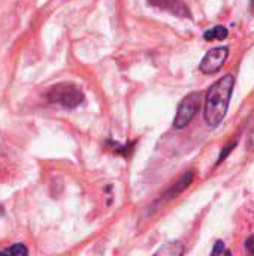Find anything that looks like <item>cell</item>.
I'll return each mask as SVG.
<instances>
[{"mask_svg": "<svg viewBox=\"0 0 254 256\" xmlns=\"http://www.w3.org/2000/svg\"><path fill=\"white\" fill-rule=\"evenodd\" d=\"M234 86H235V78L232 74H228L225 76H222L219 81H216L211 88L208 90L207 96H205V122L216 128L219 126L229 108V102H231V96L234 92Z\"/></svg>", "mask_w": 254, "mask_h": 256, "instance_id": "cell-1", "label": "cell"}, {"mask_svg": "<svg viewBox=\"0 0 254 256\" xmlns=\"http://www.w3.org/2000/svg\"><path fill=\"white\" fill-rule=\"evenodd\" d=\"M46 99L51 104H58L64 108H76L84 100V93L81 88L72 82H60L49 88Z\"/></svg>", "mask_w": 254, "mask_h": 256, "instance_id": "cell-2", "label": "cell"}, {"mask_svg": "<svg viewBox=\"0 0 254 256\" xmlns=\"http://www.w3.org/2000/svg\"><path fill=\"white\" fill-rule=\"evenodd\" d=\"M201 100H202V94L198 92L187 94L178 105V110L174 118V128L183 129L187 124H190V122L195 118V116L198 114L201 108Z\"/></svg>", "mask_w": 254, "mask_h": 256, "instance_id": "cell-3", "label": "cell"}, {"mask_svg": "<svg viewBox=\"0 0 254 256\" xmlns=\"http://www.w3.org/2000/svg\"><path fill=\"white\" fill-rule=\"evenodd\" d=\"M228 56H229V48L228 46H217V48H213L211 51H208L205 54V57L202 58L199 68L204 74L207 75H213L216 72H219L223 64L226 63L228 60Z\"/></svg>", "mask_w": 254, "mask_h": 256, "instance_id": "cell-4", "label": "cell"}, {"mask_svg": "<svg viewBox=\"0 0 254 256\" xmlns=\"http://www.w3.org/2000/svg\"><path fill=\"white\" fill-rule=\"evenodd\" d=\"M153 6H157L160 9L169 10L178 16H190V10L184 4L183 0H148Z\"/></svg>", "mask_w": 254, "mask_h": 256, "instance_id": "cell-5", "label": "cell"}, {"mask_svg": "<svg viewBox=\"0 0 254 256\" xmlns=\"http://www.w3.org/2000/svg\"><path fill=\"white\" fill-rule=\"evenodd\" d=\"M228 34H229V32H228L226 27L216 26V27H213V28H210V30H207L204 33V39L205 40H210V42L211 40H223V39L228 38Z\"/></svg>", "mask_w": 254, "mask_h": 256, "instance_id": "cell-6", "label": "cell"}, {"mask_svg": "<svg viewBox=\"0 0 254 256\" xmlns=\"http://www.w3.org/2000/svg\"><path fill=\"white\" fill-rule=\"evenodd\" d=\"M192 182H193V172H192V171H190V172H186V174L180 178V182L171 189V192L168 194V196H169V198H174L175 195H178L180 192H183L186 188H189Z\"/></svg>", "mask_w": 254, "mask_h": 256, "instance_id": "cell-7", "label": "cell"}, {"mask_svg": "<svg viewBox=\"0 0 254 256\" xmlns=\"http://www.w3.org/2000/svg\"><path fill=\"white\" fill-rule=\"evenodd\" d=\"M0 254H4V255H28V250L24 244H12L10 248L4 249V250H0Z\"/></svg>", "mask_w": 254, "mask_h": 256, "instance_id": "cell-8", "label": "cell"}, {"mask_svg": "<svg viewBox=\"0 0 254 256\" xmlns=\"http://www.w3.org/2000/svg\"><path fill=\"white\" fill-rule=\"evenodd\" d=\"M133 147H135V142H130V144H126V146H118V144H112V150L118 154H123L124 158L130 156V153L133 152Z\"/></svg>", "mask_w": 254, "mask_h": 256, "instance_id": "cell-9", "label": "cell"}, {"mask_svg": "<svg viewBox=\"0 0 254 256\" xmlns=\"http://www.w3.org/2000/svg\"><path fill=\"white\" fill-rule=\"evenodd\" d=\"M211 254H213V255H223V254L231 255V250H228V249H226V246H225V243H223V242H217V243H216V246H214V249L211 250Z\"/></svg>", "mask_w": 254, "mask_h": 256, "instance_id": "cell-10", "label": "cell"}, {"mask_svg": "<svg viewBox=\"0 0 254 256\" xmlns=\"http://www.w3.org/2000/svg\"><path fill=\"white\" fill-rule=\"evenodd\" d=\"M175 244H177V243H171V244H168V248L162 249V250L157 252V254H163V255H180V254H183L181 250H175V249H174Z\"/></svg>", "mask_w": 254, "mask_h": 256, "instance_id": "cell-11", "label": "cell"}, {"mask_svg": "<svg viewBox=\"0 0 254 256\" xmlns=\"http://www.w3.org/2000/svg\"><path fill=\"white\" fill-rule=\"evenodd\" d=\"M235 146H237V141H232V142H231L229 146H226V147H225V152H222V154H220V158H219V162H217V164L223 162V160H225V159L228 158V154H229V153L232 152V148H234Z\"/></svg>", "mask_w": 254, "mask_h": 256, "instance_id": "cell-12", "label": "cell"}, {"mask_svg": "<svg viewBox=\"0 0 254 256\" xmlns=\"http://www.w3.org/2000/svg\"><path fill=\"white\" fill-rule=\"evenodd\" d=\"M246 249H247L249 254L254 255V236H252V237L246 242Z\"/></svg>", "mask_w": 254, "mask_h": 256, "instance_id": "cell-13", "label": "cell"}, {"mask_svg": "<svg viewBox=\"0 0 254 256\" xmlns=\"http://www.w3.org/2000/svg\"><path fill=\"white\" fill-rule=\"evenodd\" d=\"M250 142H252V146L254 147V128H253V132H252V135H250Z\"/></svg>", "mask_w": 254, "mask_h": 256, "instance_id": "cell-14", "label": "cell"}, {"mask_svg": "<svg viewBox=\"0 0 254 256\" xmlns=\"http://www.w3.org/2000/svg\"><path fill=\"white\" fill-rule=\"evenodd\" d=\"M252 4H253V8H254V0H252Z\"/></svg>", "mask_w": 254, "mask_h": 256, "instance_id": "cell-15", "label": "cell"}]
</instances>
